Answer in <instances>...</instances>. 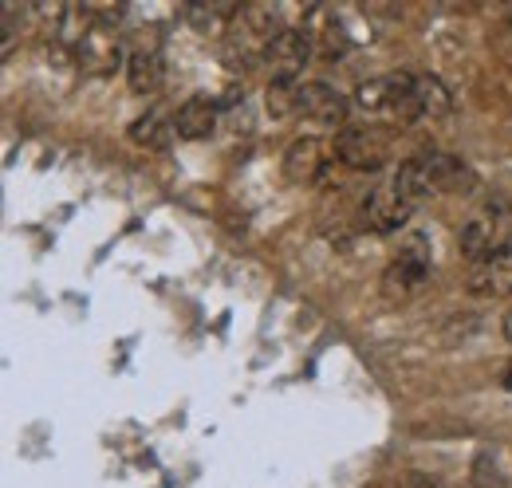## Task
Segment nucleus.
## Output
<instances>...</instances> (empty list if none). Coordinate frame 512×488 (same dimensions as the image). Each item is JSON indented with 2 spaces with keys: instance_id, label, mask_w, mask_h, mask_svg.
<instances>
[{
  "instance_id": "obj_1",
  "label": "nucleus",
  "mask_w": 512,
  "mask_h": 488,
  "mask_svg": "<svg viewBox=\"0 0 512 488\" xmlns=\"http://www.w3.org/2000/svg\"><path fill=\"white\" fill-rule=\"evenodd\" d=\"M355 107L367 115H379L390 122H414L422 119V103L414 91V75H383L367 79L355 87Z\"/></svg>"
},
{
  "instance_id": "obj_2",
  "label": "nucleus",
  "mask_w": 512,
  "mask_h": 488,
  "mask_svg": "<svg viewBox=\"0 0 512 488\" xmlns=\"http://www.w3.org/2000/svg\"><path fill=\"white\" fill-rule=\"evenodd\" d=\"M331 154L339 158V166L347 170H383L390 162V138H386L379 126H343L331 142Z\"/></svg>"
},
{
  "instance_id": "obj_3",
  "label": "nucleus",
  "mask_w": 512,
  "mask_h": 488,
  "mask_svg": "<svg viewBox=\"0 0 512 488\" xmlns=\"http://www.w3.org/2000/svg\"><path fill=\"white\" fill-rule=\"evenodd\" d=\"M430 284V252L426 244H406L383 272V296L390 304H406L414 296H422V288Z\"/></svg>"
},
{
  "instance_id": "obj_4",
  "label": "nucleus",
  "mask_w": 512,
  "mask_h": 488,
  "mask_svg": "<svg viewBox=\"0 0 512 488\" xmlns=\"http://www.w3.org/2000/svg\"><path fill=\"white\" fill-rule=\"evenodd\" d=\"M75 56L91 75H111L123 67V40L115 32V24L103 20H87L79 40H75Z\"/></svg>"
},
{
  "instance_id": "obj_5",
  "label": "nucleus",
  "mask_w": 512,
  "mask_h": 488,
  "mask_svg": "<svg viewBox=\"0 0 512 488\" xmlns=\"http://www.w3.org/2000/svg\"><path fill=\"white\" fill-rule=\"evenodd\" d=\"M509 244H512L509 225H505L501 217H493V213L465 221L461 233H457V248H461V256H465L473 268H477V264H489V260L501 256Z\"/></svg>"
},
{
  "instance_id": "obj_6",
  "label": "nucleus",
  "mask_w": 512,
  "mask_h": 488,
  "mask_svg": "<svg viewBox=\"0 0 512 488\" xmlns=\"http://www.w3.org/2000/svg\"><path fill=\"white\" fill-rule=\"evenodd\" d=\"M312 60V40L304 28H284L272 48L264 52V67L272 71V83H300V71Z\"/></svg>"
},
{
  "instance_id": "obj_7",
  "label": "nucleus",
  "mask_w": 512,
  "mask_h": 488,
  "mask_svg": "<svg viewBox=\"0 0 512 488\" xmlns=\"http://www.w3.org/2000/svg\"><path fill=\"white\" fill-rule=\"evenodd\" d=\"M410 217H414V205L402 197V189L394 185V178L386 185H379V189L363 201V209H359V221H363V229H371V233H398Z\"/></svg>"
},
{
  "instance_id": "obj_8",
  "label": "nucleus",
  "mask_w": 512,
  "mask_h": 488,
  "mask_svg": "<svg viewBox=\"0 0 512 488\" xmlns=\"http://www.w3.org/2000/svg\"><path fill=\"white\" fill-rule=\"evenodd\" d=\"M347 111L351 103L331 87V83H300V95H296V119L304 122H316V126H347Z\"/></svg>"
},
{
  "instance_id": "obj_9",
  "label": "nucleus",
  "mask_w": 512,
  "mask_h": 488,
  "mask_svg": "<svg viewBox=\"0 0 512 488\" xmlns=\"http://www.w3.org/2000/svg\"><path fill=\"white\" fill-rule=\"evenodd\" d=\"M323 170H327V146L316 134H304L284 150V178L292 185H312Z\"/></svg>"
},
{
  "instance_id": "obj_10",
  "label": "nucleus",
  "mask_w": 512,
  "mask_h": 488,
  "mask_svg": "<svg viewBox=\"0 0 512 488\" xmlns=\"http://www.w3.org/2000/svg\"><path fill=\"white\" fill-rule=\"evenodd\" d=\"M469 292L473 296H485V300H509L512 296V244L493 256L489 264H477L469 272Z\"/></svg>"
},
{
  "instance_id": "obj_11",
  "label": "nucleus",
  "mask_w": 512,
  "mask_h": 488,
  "mask_svg": "<svg viewBox=\"0 0 512 488\" xmlns=\"http://www.w3.org/2000/svg\"><path fill=\"white\" fill-rule=\"evenodd\" d=\"M213 130H217V103H213V99L193 95V99H186V103L178 107V115H174V134H178V138L201 142V138H209Z\"/></svg>"
},
{
  "instance_id": "obj_12",
  "label": "nucleus",
  "mask_w": 512,
  "mask_h": 488,
  "mask_svg": "<svg viewBox=\"0 0 512 488\" xmlns=\"http://www.w3.org/2000/svg\"><path fill=\"white\" fill-rule=\"evenodd\" d=\"M162 56H158V48L150 44V48H134L127 56V83L134 95H154L158 87H162Z\"/></svg>"
},
{
  "instance_id": "obj_13",
  "label": "nucleus",
  "mask_w": 512,
  "mask_h": 488,
  "mask_svg": "<svg viewBox=\"0 0 512 488\" xmlns=\"http://www.w3.org/2000/svg\"><path fill=\"white\" fill-rule=\"evenodd\" d=\"M414 91H418V103H422V119H442L453 111V95L442 79L434 75H414Z\"/></svg>"
},
{
  "instance_id": "obj_14",
  "label": "nucleus",
  "mask_w": 512,
  "mask_h": 488,
  "mask_svg": "<svg viewBox=\"0 0 512 488\" xmlns=\"http://www.w3.org/2000/svg\"><path fill=\"white\" fill-rule=\"evenodd\" d=\"M296 95H300V83H268L264 91V107L272 119H292L296 115Z\"/></svg>"
},
{
  "instance_id": "obj_15",
  "label": "nucleus",
  "mask_w": 512,
  "mask_h": 488,
  "mask_svg": "<svg viewBox=\"0 0 512 488\" xmlns=\"http://www.w3.org/2000/svg\"><path fill=\"white\" fill-rule=\"evenodd\" d=\"M130 138L134 142H142V146H166V122L158 119V115H142V119H134L130 126Z\"/></svg>"
},
{
  "instance_id": "obj_16",
  "label": "nucleus",
  "mask_w": 512,
  "mask_h": 488,
  "mask_svg": "<svg viewBox=\"0 0 512 488\" xmlns=\"http://www.w3.org/2000/svg\"><path fill=\"white\" fill-rule=\"evenodd\" d=\"M394 488H434L422 473H402L398 481H394Z\"/></svg>"
},
{
  "instance_id": "obj_17",
  "label": "nucleus",
  "mask_w": 512,
  "mask_h": 488,
  "mask_svg": "<svg viewBox=\"0 0 512 488\" xmlns=\"http://www.w3.org/2000/svg\"><path fill=\"white\" fill-rule=\"evenodd\" d=\"M501 386H505V390H512V359L501 366Z\"/></svg>"
},
{
  "instance_id": "obj_18",
  "label": "nucleus",
  "mask_w": 512,
  "mask_h": 488,
  "mask_svg": "<svg viewBox=\"0 0 512 488\" xmlns=\"http://www.w3.org/2000/svg\"><path fill=\"white\" fill-rule=\"evenodd\" d=\"M501 331H505V339L512 343V311L505 315V319H501Z\"/></svg>"
}]
</instances>
